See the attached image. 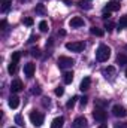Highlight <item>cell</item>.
<instances>
[{"instance_id": "1", "label": "cell", "mask_w": 127, "mask_h": 128, "mask_svg": "<svg viewBox=\"0 0 127 128\" xmlns=\"http://www.w3.org/2000/svg\"><path fill=\"white\" fill-rule=\"evenodd\" d=\"M109 57H111V48L106 45H100L96 51V60L99 63H105V61H108Z\"/></svg>"}, {"instance_id": "2", "label": "cell", "mask_w": 127, "mask_h": 128, "mask_svg": "<svg viewBox=\"0 0 127 128\" xmlns=\"http://www.w3.org/2000/svg\"><path fill=\"white\" fill-rule=\"evenodd\" d=\"M84 48H85L84 42H67L66 43V49H69L72 52H81V51H84Z\"/></svg>"}, {"instance_id": "3", "label": "cell", "mask_w": 127, "mask_h": 128, "mask_svg": "<svg viewBox=\"0 0 127 128\" xmlns=\"http://www.w3.org/2000/svg\"><path fill=\"white\" fill-rule=\"evenodd\" d=\"M43 119H45L43 115L39 113V112H32V113H30V121H32V124L34 127H42Z\"/></svg>"}, {"instance_id": "4", "label": "cell", "mask_w": 127, "mask_h": 128, "mask_svg": "<svg viewBox=\"0 0 127 128\" xmlns=\"http://www.w3.org/2000/svg\"><path fill=\"white\" fill-rule=\"evenodd\" d=\"M93 118H94L97 122H105L106 121V112H105V109L96 107L94 112H93Z\"/></svg>"}, {"instance_id": "5", "label": "cell", "mask_w": 127, "mask_h": 128, "mask_svg": "<svg viewBox=\"0 0 127 128\" xmlns=\"http://www.w3.org/2000/svg\"><path fill=\"white\" fill-rule=\"evenodd\" d=\"M112 115H114L115 118H126L127 116V110L123 107V106L115 104V106L112 107Z\"/></svg>"}, {"instance_id": "6", "label": "cell", "mask_w": 127, "mask_h": 128, "mask_svg": "<svg viewBox=\"0 0 127 128\" xmlns=\"http://www.w3.org/2000/svg\"><path fill=\"white\" fill-rule=\"evenodd\" d=\"M57 63H58V67L60 68H69V67H72L75 64V61L70 57H60Z\"/></svg>"}, {"instance_id": "7", "label": "cell", "mask_w": 127, "mask_h": 128, "mask_svg": "<svg viewBox=\"0 0 127 128\" xmlns=\"http://www.w3.org/2000/svg\"><path fill=\"white\" fill-rule=\"evenodd\" d=\"M115 73H117V72H115V67H112V66H108V67H105V68L102 70V74H103L106 79H111V80L115 78Z\"/></svg>"}, {"instance_id": "8", "label": "cell", "mask_w": 127, "mask_h": 128, "mask_svg": "<svg viewBox=\"0 0 127 128\" xmlns=\"http://www.w3.org/2000/svg\"><path fill=\"white\" fill-rule=\"evenodd\" d=\"M120 8H121V4H120L118 2L111 0V2H108V4L105 6V12H115V10H120Z\"/></svg>"}, {"instance_id": "9", "label": "cell", "mask_w": 127, "mask_h": 128, "mask_svg": "<svg viewBox=\"0 0 127 128\" xmlns=\"http://www.w3.org/2000/svg\"><path fill=\"white\" fill-rule=\"evenodd\" d=\"M72 128H87V119L84 116H78L73 124H72Z\"/></svg>"}, {"instance_id": "10", "label": "cell", "mask_w": 127, "mask_h": 128, "mask_svg": "<svg viewBox=\"0 0 127 128\" xmlns=\"http://www.w3.org/2000/svg\"><path fill=\"white\" fill-rule=\"evenodd\" d=\"M69 26L72 28H78V27H82L84 26V20L81 16H73L70 21H69Z\"/></svg>"}, {"instance_id": "11", "label": "cell", "mask_w": 127, "mask_h": 128, "mask_svg": "<svg viewBox=\"0 0 127 128\" xmlns=\"http://www.w3.org/2000/svg\"><path fill=\"white\" fill-rule=\"evenodd\" d=\"M23 88H24V85L20 79L12 80V84H11V91L12 92H20V91H23Z\"/></svg>"}, {"instance_id": "12", "label": "cell", "mask_w": 127, "mask_h": 128, "mask_svg": "<svg viewBox=\"0 0 127 128\" xmlns=\"http://www.w3.org/2000/svg\"><path fill=\"white\" fill-rule=\"evenodd\" d=\"M34 70H36V66L33 63H27L26 66H24V73H26V76L30 79V78H33V74H34Z\"/></svg>"}, {"instance_id": "13", "label": "cell", "mask_w": 127, "mask_h": 128, "mask_svg": "<svg viewBox=\"0 0 127 128\" xmlns=\"http://www.w3.org/2000/svg\"><path fill=\"white\" fill-rule=\"evenodd\" d=\"M90 85H91V78H90V76H85V78L81 80L79 90H81V91H87V90L90 88Z\"/></svg>"}, {"instance_id": "14", "label": "cell", "mask_w": 127, "mask_h": 128, "mask_svg": "<svg viewBox=\"0 0 127 128\" xmlns=\"http://www.w3.org/2000/svg\"><path fill=\"white\" fill-rule=\"evenodd\" d=\"M8 103H9V107H11V109H17V107L20 106V98L17 96H11Z\"/></svg>"}, {"instance_id": "15", "label": "cell", "mask_w": 127, "mask_h": 128, "mask_svg": "<svg viewBox=\"0 0 127 128\" xmlns=\"http://www.w3.org/2000/svg\"><path fill=\"white\" fill-rule=\"evenodd\" d=\"M63 125H64V118L63 116H58V118H55L52 121L51 128H63Z\"/></svg>"}, {"instance_id": "16", "label": "cell", "mask_w": 127, "mask_h": 128, "mask_svg": "<svg viewBox=\"0 0 127 128\" xmlns=\"http://www.w3.org/2000/svg\"><path fill=\"white\" fill-rule=\"evenodd\" d=\"M90 33H91L93 36L102 37V36L105 34V30H102V28H99V27H91V28H90Z\"/></svg>"}, {"instance_id": "17", "label": "cell", "mask_w": 127, "mask_h": 128, "mask_svg": "<svg viewBox=\"0 0 127 128\" xmlns=\"http://www.w3.org/2000/svg\"><path fill=\"white\" fill-rule=\"evenodd\" d=\"M63 80L64 84L67 85V84H72V80H73V72H66L63 76Z\"/></svg>"}, {"instance_id": "18", "label": "cell", "mask_w": 127, "mask_h": 128, "mask_svg": "<svg viewBox=\"0 0 127 128\" xmlns=\"http://www.w3.org/2000/svg\"><path fill=\"white\" fill-rule=\"evenodd\" d=\"M117 63L120 64V66L127 64V55H124V54H118V55H117Z\"/></svg>"}, {"instance_id": "19", "label": "cell", "mask_w": 127, "mask_h": 128, "mask_svg": "<svg viewBox=\"0 0 127 128\" xmlns=\"http://www.w3.org/2000/svg\"><path fill=\"white\" fill-rule=\"evenodd\" d=\"M34 12H36L37 15H45V14H46V9H45V6H43V4H36Z\"/></svg>"}, {"instance_id": "20", "label": "cell", "mask_w": 127, "mask_h": 128, "mask_svg": "<svg viewBox=\"0 0 127 128\" xmlns=\"http://www.w3.org/2000/svg\"><path fill=\"white\" fill-rule=\"evenodd\" d=\"M126 27H127V15H124V16H121L120 21H118V30L126 28Z\"/></svg>"}, {"instance_id": "21", "label": "cell", "mask_w": 127, "mask_h": 128, "mask_svg": "<svg viewBox=\"0 0 127 128\" xmlns=\"http://www.w3.org/2000/svg\"><path fill=\"white\" fill-rule=\"evenodd\" d=\"M2 12H8V9L11 8V0H2Z\"/></svg>"}, {"instance_id": "22", "label": "cell", "mask_w": 127, "mask_h": 128, "mask_svg": "<svg viewBox=\"0 0 127 128\" xmlns=\"http://www.w3.org/2000/svg\"><path fill=\"white\" fill-rule=\"evenodd\" d=\"M114 28H115V24H114L112 21H105V30H106V32L111 33Z\"/></svg>"}, {"instance_id": "23", "label": "cell", "mask_w": 127, "mask_h": 128, "mask_svg": "<svg viewBox=\"0 0 127 128\" xmlns=\"http://www.w3.org/2000/svg\"><path fill=\"white\" fill-rule=\"evenodd\" d=\"M30 55L34 57V58H39V57L42 55V52H40V49H39V48H33L32 51H30Z\"/></svg>"}, {"instance_id": "24", "label": "cell", "mask_w": 127, "mask_h": 128, "mask_svg": "<svg viewBox=\"0 0 127 128\" xmlns=\"http://www.w3.org/2000/svg\"><path fill=\"white\" fill-rule=\"evenodd\" d=\"M76 100H78V97H76V96H75V97H72V98H70V100L67 101V104H66V107H67V109H72V107L75 106V103H76Z\"/></svg>"}, {"instance_id": "25", "label": "cell", "mask_w": 127, "mask_h": 128, "mask_svg": "<svg viewBox=\"0 0 127 128\" xmlns=\"http://www.w3.org/2000/svg\"><path fill=\"white\" fill-rule=\"evenodd\" d=\"M8 72H9L11 74H14V73L17 72V63H12V61H11V64L8 66Z\"/></svg>"}, {"instance_id": "26", "label": "cell", "mask_w": 127, "mask_h": 128, "mask_svg": "<svg viewBox=\"0 0 127 128\" xmlns=\"http://www.w3.org/2000/svg\"><path fill=\"white\" fill-rule=\"evenodd\" d=\"M78 4H79V8H82V9H91V4H90L88 2L81 0V2H78Z\"/></svg>"}, {"instance_id": "27", "label": "cell", "mask_w": 127, "mask_h": 128, "mask_svg": "<svg viewBox=\"0 0 127 128\" xmlns=\"http://www.w3.org/2000/svg\"><path fill=\"white\" fill-rule=\"evenodd\" d=\"M39 28H40V32H48V22L46 21H40L39 22Z\"/></svg>"}, {"instance_id": "28", "label": "cell", "mask_w": 127, "mask_h": 128, "mask_svg": "<svg viewBox=\"0 0 127 128\" xmlns=\"http://www.w3.org/2000/svg\"><path fill=\"white\" fill-rule=\"evenodd\" d=\"M15 122H17L20 127H24V119H23L21 115H15Z\"/></svg>"}, {"instance_id": "29", "label": "cell", "mask_w": 127, "mask_h": 128, "mask_svg": "<svg viewBox=\"0 0 127 128\" xmlns=\"http://www.w3.org/2000/svg\"><path fill=\"white\" fill-rule=\"evenodd\" d=\"M20 58H21V54H20V52H14V54H12V60H11V61H12V63H17V64H18Z\"/></svg>"}, {"instance_id": "30", "label": "cell", "mask_w": 127, "mask_h": 128, "mask_svg": "<svg viewBox=\"0 0 127 128\" xmlns=\"http://www.w3.org/2000/svg\"><path fill=\"white\" fill-rule=\"evenodd\" d=\"M106 104H108V101H103V100H97L96 101V107H100V109H103Z\"/></svg>"}, {"instance_id": "31", "label": "cell", "mask_w": 127, "mask_h": 128, "mask_svg": "<svg viewBox=\"0 0 127 128\" xmlns=\"http://www.w3.org/2000/svg\"><path fill=\"white\" fill-rule=\"evenodd\" d=\"M63 94H64V88H63V86H57V88H55V96L61 97Z\"/></svg>"}, {"instance_id": "32", "label": "cell", "mask_w": 127, "mask_h": 128, "mask_svg": "<svg viewBox=\"0 0 127 128\" xmlns=\"http://www.w3.org/2000/svg\"><path fill=\"white\" fill-rule=\"evenodd\" d=\"M32 92L34 94V96H39V94L42 92V90H40V86H37V85H36V86H33V88H32Z\"/></svg>"}, {"instance_id": "33", "label": "cell", "mask_w": 127, "mask_h": 128, "mask_svg": "<svg viewBox=\"0 0 127 128\" xmlns=\"http://www.w3.org/2000/svg\"><path fill=\"white\" fill-rule=\"evenodd\" d=\"M23 22H24L26 26H29V27H30V26H33V22H34V21H33V18H24V20H23Z\"/></svg>"}, {"instance_id": "34", "label": "cell", "mask_w": 127, "mask_h": 128, "mask_svg": "<svg viewBox=\"0 0 127 128\" xmlns=\"http://www.w3.org/2000/svg\"><path fill=\"white\" fill-rule=\"evenodd\" d=\"M114 128H127V122H117Z\"/></svg>"}, {"instance_id": "35", "label": "cell", "mask_w": 127, "mask_h": 128, "mask_svg": "<svg viewBox=\"0 0 127 128\" xmlns=\"http://www.w3.org/2000/svg\"><path fill=\"white\" fill-rule=\"evenodd\" d=\"M102 18H103L105 21H108V20L111 18V12H103V15H102Z\"/></svg>"}, {"instance_id": "36", "label": "cell", "mask_w": 127, "mask_h": 128, "mask_svg": "<svg viewBox=\"0 0 127 128\" xmlns=\"http://www.w3.org/2000/svg\"><path fill=\"white\" fill-rule=\"evenodd\" d=\"M42 104H43L45 107H49V104H51V103H49V98H43V100H42Z\"/></svg>"}, {"instance_id": "37", "label": "cell", "mask_w": 127, "mask_h": 128, "mask_svg": "<svg viewBox=\"0 0 127 128\" xmlns=\"http://www.w3.org/2000/svg\"><path fill=\"white\" fill-rule=\"evenodd\" d=\"M87 100H88V98H87V97H82V98H81V100H79V103H81V106H82V107H84V106H85V104H87Z\"/></svg>"}, {"instance_id": "38", "label": "cell", "mask_w": 127, "mask_h": 128, "mask_svg": "<svg viewBox=\"0 0 127 128\" xmlns=\"http://www.w3.org/2000/svg\"><path fill=\"white\" fill-rule=\"evenodd\" d=\"M5 27H6V21H5V20H2V21H0V28L3 30Z\"/></svg>"}, {"instance_id": "39", "label": "cell", "mask_w": 127, "mask_h": 128, "mask_svg": "<svg viewBox=\"0 0 127 128\" xmlns=\"http://www.w3.org/2000/svg\"><path fill=\"white\" fill-rule=\"evenodd\" d=\"M37 39H39V36H32V37H30V40H29V42H30V43H32V42H34V40H37Z\"/></svg>"}, {"instance_id": "40", "label": "cell", "mask_w": 127, "mask_h": 128, "mask_svg": "<svg viewBox=\"0 0 127 128\" xmlns=\"http://www.w3.org/2000/svg\"><path fill=\"white\" fill-rule=\"evenodd\" d=\"M64 3H66V4H70V3H72V2H70V0H63Z\"/></svg>"}, {"instance_id": "41", "label": "cell", "mask_w": 127, "mask_h": 128, "mask_svg": "<svg viewBox=\"0 0 127 128\" xmlns=\"http://www.w3.org/2000/svg\"><path fill=\"white\" fill-rule=\"evenodd\" d=\"M97 128H108V127H106L105 124H102V125H99V127H97Z\"/></svg>"}, {"instance_id": "42", "label": "cell", "mask_w": 127, "mask_h": 128, "mask_svg": "<svg viewBox=\"0 0 127 128\" xmlns=\"http://www.w3.org/2000/svg\"><path fill=\"white\" fill-rule=\"evenodd\" d=\"M124 49H126V51H127V45H126V46H124Z\"/></svg>"}, {"instance_id": "43", "label": "cell", "mask_w": 127, "mask_h": 128, "mask_svg": "<svg viewBox=\"0 0 127 128\" xmlns=\"http://www.w3.org/2000/svg\"><path fill=\"white\" fill-rule=\"evenodd\" d=\"M126 78H127V68H126Z\"/></svg>"}, {"instance_id": "44", "label": "cell", "mask_w": 127, "mask_h": 128, "mask_svg": "<svg viewBox=\"0 0 127 128\" xmlns=\"http://www.w3.org/2000/svg\"><path fill=\"white\" fill-rule=\"evenodd\" d=\"M9 128H15V127H9Z\"/></svg>"}]
</instances>
